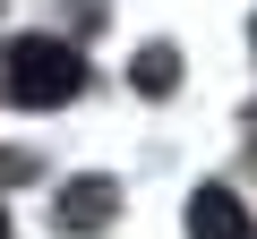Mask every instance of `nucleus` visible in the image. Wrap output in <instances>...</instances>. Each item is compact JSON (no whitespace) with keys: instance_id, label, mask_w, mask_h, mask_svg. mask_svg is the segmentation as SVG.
Listing matches in <instances>:
<instances>
[{"instance_id":"f257e3e1","label":"nucleus","mask_w":257,"mask_h":239,"mask_svg":"<svg viewBox=\"0 0 257 239\" xmlns=\"http://www.w3.org/2000/svg\"><path fill=\"white\" fill-rule=\"evenodd\" d=\"M77 86H86V60H77V43H60V34H18L9 52H0V94L26 102V111L69 102Z\"/></svg>"},{"instance_id":"f03ea898","label":"nucleus","mask_w":257,"mask_h":239,"mask_svg":"<svg viewBox=\"0 0 257 239\" xmlns=\"http://www.w3.org/2000/svg\"><path fill=\"white\" fill-rule=\"evenodd\" d=\"M111 214H120L111 180H69L60 188V230H111Z\"/></svg>"},{"instance_id":"7ed1b4c3","label":"nucleus","mask_w":257,"mask_h":239,"mask_svg":"<svg viewBox=\"0 0 257 239\" xmlns=\"http://www.w3.org/2000/svg\"><path fill=\"white\" fill-rule=\"evenodd\" d=\"M189 239H248V205L231 188H197L189 196Z\"/></svg>"},{"instance_id":"20e7f679","label":"nucleus","mask_w":257,"mask_h":239,"mask_svg":"<svg viewBox=\"0 0 257 239\" xmlns=\"http://www.w3.org/2000/svg\"><path fill=\"white\" fill-rule=\"evenodd\" d=\"M128 86H138V94H172L180 86V52L172 43H146L138 60H128Z\"/></svg>"},{"instance_id":"39448f33","label":"nucleus","mask_w":257,"mask_h":239,"mask_svg":"<svg viewBox=\"0 0 257 239\" xmlns=\"http://www.w3.org/2000/svg\"><path fill=\"white\" fill-rule=\"evenodd\" d=\"M0 239H9V214H0Z\"/></svg>"}]
</instances>
